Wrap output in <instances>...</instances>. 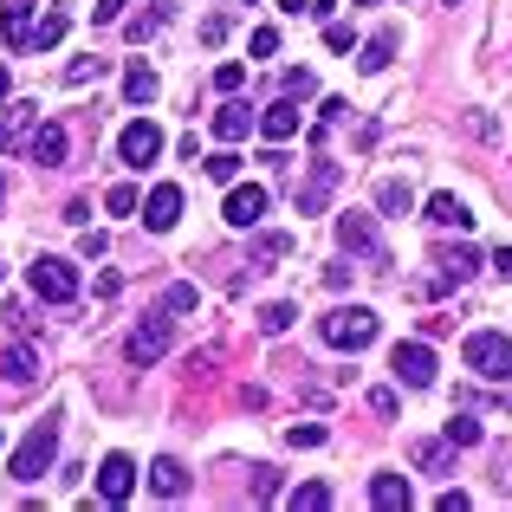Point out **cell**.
<instances>
[{"instance_id": "1", "label": "cell", "mask_w": 512, "mask_h": 512, "mask_svg": "<svg viewBox=\"0 0 512 512\" xmlns=\"http://www.w3.org/2000/svg\"><path fill=\"white\" fill-rule=\"evenodd\" d=\"M376 331H383V318H376L370 305H338V312L318 318V338H325L331 350H370Z\"/></svg>"}, {"instance_id": "2", "label": "cell", "mask_w": 512, "mask_h": 512, "mask_svg": "<svg viewBox=\"0 0 512 512\" xmlns=\"http://www.w3.org/2000/svg\"><path fill=\"white\" fill-rule=\"evenodd\" d=\"M52 454H59V415H46V422H33V428H26V441H20V448H13L7 474L33 487V480H39V474H46V467H52Z\"/></svg>"}, {"instance_id": "3", "label": "cell", "mask_w": 512, "mask_h": 512, "mask_svg": "<svg viewBox=\"0 0 512 512\" xmlns=\"http://www.w3.org/2000/svg\"><path fill=\"white\" fill-rule=\"evenodd\" d=\"M461 363L474 376H487V383H512V338L506 331H467Z\"/></svg>"}, {"instance_id": "4", "label": "cell", "mask_w": 512, "mask_h": 512, "mask_svg": "<svg viewBox=\"0 0 512 512\" xmlns=\"http://www.w3.org/2000/svg\"><path fill=\"white\" fill-rule=\"evenodd\" d=\"M26 286H33V299H46V305H72L78 299V266L59 260V253H39V260L26 266Z\"/></svg>"}, {"instance_id": "5", "label": "cell", "mask_w": 512, "mask_h": 512, "mask_svg": "<svg viewBox=\"0 0 512 512\" xmlns=\"http://www.w3.org/2000/svg\"><path fill=\"white\" fill-rule=\"evenodd\" d=\"M338 240H344V253H357V260L389 266V247H383V234H376V214H344V221H338Z\"/></svg>"}, {"instance_id": "6", "label": "cell", "mask_w": 512, "mask_h": 512, "mask_svg": "<svg viewBox=\"0 0 512 512\" xmlns=\"http://www.w3.org/2000/svg\"><path fill=\"white\" fill-rule=\"evenodd\" d=\"M163 350H169V318L156 312V318H143L137 331L124 338V357L137 363V370H150V363H163Z\"/></svg>"}, {"instance_id": "7", "label": "cell", "mask_w": 512, "mask_h": 512, "mask_svg": "<svg viewBox=\"0 0 512 512\" xmlns=\"http://www.w3.org/2000/svg\"><path fill=\"white\" fill-rule=\"evenodd\" d=\"M338 182H344V163L318 156V163H312V175L299 182V214H325V201L338 195Z\"/></svg>"}, {"instance_id": "8", "label": "cell", "mask_w": 512, "mask_h": 512, "mask_svg": "<svg viewBox=\"0 0 512 512\" xmlns=\"http://www.w3.org/2000/svg\"><path fill=\"white\" fill-rule=\"evenodd\" d=\"M389 370H396V383L428 389V383H435V350H428L422 338H415V344H396V350H389Z\"/></svg>"}, {"instance_id": "9", "label": "cell", "mask_w": 512, "mask_h": 512, "mask_svg": "<svg viewBox=\"0 0 512 512\" xmlns=\"http://www.w3.org/2000/svg\"><path fill=\"white\" fill-rule=\"evenodd\" d=\"M117 156H124L130 169L156 163V156H163V130H156L150 117H137V124H124V137H117Z\"/></svg>"}, {"instance_id": "10", "label": "cell", "mask_w": 512, "mask_h": 512, "mask_svg": "<svg viewBox=\"0 0 512 512\" xmlns=\"http://www.w3.org/2000/svg\"><path fill=\"white\" fill-rule=\"evenodd\" d=\"M98 493H104V506H124L130 493H137V461H130V454H104V467H98Z\"/></svg>"}, {"instance_id": "11", "label": "cell", "mask_w": 512, "mask_h": 512, "mask_svg": "<svg viewBox=\"0 0 512 512\" xmlns=\"http://www.w3.org/2000/svg\"><path fill=\"white\" fill-rule=\"evenodd\" d=\"M227 227H240V234H253L260 227V214H266V188L260 182H247V188H227Z\"/></svg>"}, {"instance_id": "12", "label": "cell", "mask_w": 512, "mask_h": 512, "mask_svg": "<svg viewBox=\"0 0 512 512\" xmlns=\"http://www.w3.org/2000/svg\"><path fill=\"white\" fill-rule=\"evenodd\" d=\"M299 130H305V111H299V98H292V91L260 111V137L266 143H286V137H299Z\"/></svg>"}, {"instance_id": "13", "label": "cell", "mask_w": 512, "mask_h": 512, "mask_svg": "<svg viewBox=\"0 0 512 512\" xmlns=\"http://www.w3.org/2000/svg\"><path fill=\"white\" fill-rule=\"evenodd\" d=\"M175 221H182V188H175V182H156L150 201H143V227H150V234H169Z\"/></svg>"}, {"instance_id": "14", "label": "cell", "mask_w": 512, "mask_h": 512, "mask_svg": "<svg viewBox=\"0 0 512 512\" xmlns=\"http://www.w3.org/2000/svg\"><path fill=\"white\" fill-rule=\"evenodd\" d=\"M33 137H39V104H7V111H0V156L33 143Z\"/></svg>"}, {"instance_id": "15", "label": "cell", "mask_w": 512, "mask_h": 512, "mask_svg": "<svg viewBox=\"0 0 512 512\" xmlns=\"http://www.w3.org/2000/svg\"><path fill=\"white\" fill-rule=\"evenodd\" d=\"M480 273V253L474 247H441L435 253V286H467Z\"/></svg>"}, {"instance_id": "16", "label": "cell", "mask_w": 512, "mask_h": 512, "mask_svg": "<svg viewBox=\"0 0 512 512\" xmlns=\"http://www.w3.org/2000/svg\"><path fill=\"white\" fill-rule=\"evenodd\" d=\"M0 33H7V46L13 52H33V0H7V7H0Z\"/></svg>"}, {"instance_id": "17", "label": "cell", "mask_w": 512, "mask_h": 512, "mask_svg": "<svg viewBox=\"0 0 512 512\" xmlns=\"http://www.w3.org/2000/svg\"><path fill=\"white\" fill-rule=\"evenodd\" d=\"M26 150H33V163H39V169H59V163H65V150H72V130H65V124H39V137L26 143Z\"/></svg>"}, {"instance_id": "18", "label": "cell", "mask_w": 512, "mask_h": 512, "mask_svg": "<svg viewBox=\"0 0 512 512\" xmlns=\"http://www.w3.org/2000/svg\"><path fill=\"white\" fill-rule=\"evenodd\" d=\"M422 221H428V227H454V234H467V227H474V214H467L461 195H428Z\"/></svg>"}, {"instance_id": "19", "label": "cell", "mask_w": 512, "mask_h": 512, "mask_svg": "<svg viewBox=\"0 0 512 512\" xmlns=\"http://www.w3.org/2000/svg\"><path fill=\"white\" fill-rule=\"evenodd\" d=\"M150 493H156V500H182V493H188V467L175 461V454L150 461Z\"/></svg>"}, {"instance_id": "20", "label": "cell", "mask_w": 512, "mask_h": 512, "mask_svg": "<svg viewBox=\"0 0 512 512\" xmlns=\"http://www.w3.org/2000/svg\"><path fill=\"white\" fill-rule=\"evenodd\" d=\"M409 500H415V493H409V474H376L370 480V506L376 512H402Z\"/></svg>"}, {"instance_id": "21", "label": "cell", "mask_w": 512, "mask_h": 512, "mask_svg": "<svg viewBox=\"0 0 512 512\" xmlns=\"http://www.w3.org/2000/svg\"><path fill=\"white\" fill-rule=\"evenodd\" d=\"M0 376H7V383H33V376H39V350L33 344L0 350Z\"/></svg>"}, {"instance_id": "22", "label": "cell", "mask_w": 512, "mask_h": 512, "mask_svg": "<svg viewBox=\"0 0 512 512\" xmlns=\"http://www.w3.org/2000/svg\"><path fill=\"white\" fill-rule=\"evenodd\" d=\"M389 59H396V26L370 33V39H363V52H357V65H363V72H383Z\"/></svg>"}, {"instance_id": "23", "label": "cell", "mask_w": 512, "mask_h": 512, "mask_svg": "<svg viewBox=\"0 0 512 512\" xmlns=\"http://www.w3.org/2000/svg\"><path fill=\"white\" fill-rule=\"evenodd\" d=\"M247 130H253V111H247V104H221V111H214V137H221V143H240Z\"/></svg>"}, {"instance_id": "24", "label": "cell", "mask_w": 512, "mask_h": 512, "mask_svg": "<svg viewBox=\"0 0 512 512\" xmlns=\"http://www.w3.org/2000/svg\"><path fill=\"white\" fill-rule=\"evenodd\" d=\"M156 91H163V85H156V72L137 59V65L124 72V98H130V104H156Z\"/></svg>"}, {"instance_id": "25", "label": "cell", "mask_w": 512, "mask_h": 512, "mask_svg": "<svg viewBox=\"0 0 512 512\" xmlns=\"http://www.w3.org/2000/svg\"><path fill=\"white\" fill-rule=\"evenodd\" d=\"M415 467H422V474H448L454 467V441H415Z\"/></svg>"}, {"instance_id": "26", "label": "cell", "mask_w": 512, "mask_h": 512, "mask_svg": "<svg viewBox=\"0 0 512 512\" xmlns=\"http://www.w3.org/2000/svg\"><path fill=\"white\" fill-rule=\"evenodd\" d=\"M292 318H299V305H292V299L260 305V331H266V338H286V331H292Z\"/></svg>"}, {"instance_id": "27", "label": "cell", "mask_w": 512, "mask_h": 512, "mask_svg": "<svg viewBox=\"0 0 512 512\" xmlns=\"http://www.w3.org/2000/svg\"><path fill=\"white\" fill-rule=\"evenodd\" d=\"M376 208H383V214H409L415 208L409 182H396V175H389V182H376Z\"/></svg>"}, {"instance_id": "28", "label": "cell", "mask_w": 512, "mask_h": 512, "mask_svg": "<svg viewBox=\"0 0 512 512\" xmlns=\"http://www.w3.org/2000/svg\"><path fill=\"white\" fill-rule=\"evenodd\" d=\"M480 435H487V428H480V415H448V441H454V448H480Z\"/></svg>"}, {"instance_id": "29", "label": "cell", "mask_w": 512, "mask_h": 512, "mask_svg": "<svg viewBox=\"0 0 512 512\" xmlns=\"http://www.w3.org/2000/svg\"><path fill=\"white\" fill-rule=\"evenodd\" d=\"M331 506V487L325 480H305V487H292V512H325Z\"/></svg>"}, {"instance_id": "30", "label": "cell", "mask_w": 512, "mask_h": 512, "mask_svg": "<svg viewBox=\"0 0 512 512\" xmlns=\"http://www.w3.org/2000/svg\"><path fill=\"white\" fill-rule=\"evenodd\" d=\"M65 26H72V20H65V7H52V13H46V20H39V33H33V46H39V52H46V46H59V39H65Z\"/></svg>"}, {"instance_id": "31", "label": "cell", "mask_w": 512, "mask_h": 512, "mask_svg": "<svg viewBox=\"0 0 512 512\" xmlns=\"http://www.w3.org/2000/svg\"><path fill=\"white\" fill-rule=\"evenodd\" d=\"M104 72H111L104 59H72V65H65V85H98Z\"/></svg>"}, {"instance_id": "32", "label": "cell", "mask_w": 512, "mask_h": 512, "mask_svg": "<svg viewBox=\"0 0 512 512\" xmlns=\"http://www.w3.org/2000/svg\"><path fill=\"white\" fill-rule=\"evenodd\" d=\"M292 253V234H260L253 240V260H286Z\"/></svg>"}, {"instance_id": "33", "label": "cell", "mask_w": 512, "mask_h": 512, "mask_svg": "<svg viewBox=\"0 0 512 512\" xmlns=\"http://www.w3.org/2000/svg\"><path fill=\"white\" fill-rule=\"evenodd\" d=\"M104 208H111V214H137V208H143V195H137L130 182H117L111 195H104Z\"/></svg>"}, {"instance_id": "34", "label": "cell", "mask_w": 512, "mask_h": 512, "mask_svg": "<svg viewBox=\"0 0 512 512\" xmlns=\"http://www.w3.org/2000/svg\"><path fill=\"white\" fill-rule=\"evenodd\" d=\"M286 441H292V448H325V428H318V422H292Z\"/></svg>"}, {"instance_id": "35", "label": "cell", "mask_w": 512, "mask_h": 512, "mask_svg": "<svg viewBox=\"0 0 512 512\" xmlns=\"http://www.w3.org/2000/svg\"><path fill=\"white\" fill-rule=\"evenodd\" d=\"M208 175H214V182H234V175H240V156H234V150L208 156Z\"/></svg>"}, {"instance_id": "36", "label": "cell", "mask_w": 512, "mask_h": 512, "mask_svg": "<svg viewBox=\"0 0 512 512\" xmlns=\"http://www.w3.org/2000/svg\"><path fill=\"white\" fill-rule=\"evenodd\" d=\"M286 91H292V98H312V91H318V78L305 72V65H292V72H286Z\"/></svg>"}, {"instance_id": "37", "label": "cell", "mask_w": 512, "mask_h": 512, "mask_svg": "<svg viewBox=\"0 0 512 512\" xmlns=\"http://www.w3.org/2000/svg\"><path fill=\"white\" fill-rule=\"evenodd\" d=\"M273 493H279V474L273 467H253V500H273Z\"/></svg>"}, {"instance_id": "38", "label": "cell", "mask_w": 512, "mask_h": 512, "mask_svg": "<svg viewBox=\"0 0 512 512\" xmlns=\"http://www.w3.org/2000/svg\"><path fill=\"white\" fill-rule=\"evenodd\" d=\"M227 26H234L227 13H208V20H201V39H208V46H221V39H227Z\"/></svg>"}, {"instance_id": "39", "label": "cell", "mask_w": 512, "mask_h": 512, "mask_svg": "<svg viewBox=\"0 0 512 512\" xmlns=\"http://www.w3.org/2000/svg\"><path fill=\"white\" fill-rule=\"evenodd\" d=\"M163 312H195V286H169V299H163Z\"/></svg>"}, {"instance_id": "40", "label": "cell", "mask_w": 512, "mask_h": 512, "mask_svg": "<svg viewBox=\"0 0 512 512\" xmlns=\"http://www.w3.org/2000/svg\"><path fill=\"white\" fill-rule=\"evenodd\" d=\"M273 52H279V33H273V26H260V33H253V59H273Z\"/></svg>"}, {"instance_id": "41", "label": "cell", "mask_w": 512, "mask_h": 512, "mask_svg": "<svg viewBox=\"0 0 512 512\" xmlns=\"http://www.w3.org/2000/svg\"><path fill=\"white\" fill-rule=\"evenodd\" d=\"M467 506H474V500H467L461 487H448V493H441V500H435V512H467Z\"/></svg>"}, {"instance_id": "42", "label": "cell", "mask_w": 512, "mask_h": 512, "mask_svg": "<svg viewBox=\"0 0 512 512\" xmlns=\"http://www.w3.org/2000/svg\"><path fill=\"white\" fill-rule=\"evenodd\" d=\"M214 85H221V91H240V85H247V72H240V65H221V72H214Z\"/></svg>"}, {"instance_id": "43", "label": "cell", "mask_w": 512, "mask_h": 512, "mask_svg": "<svg viewBox=\"0 0 512 512\" xmlns=\"http://www.w3.org/2000/svg\"><path fill=\"white\" fill-rule=\"evenodd\" d=\"M325 46H331V52H350V26L331 20V26H325Z\"/></svg>"}, {"instance_id": "44", "label": "cell", "mask_w": 512, "mask_h": 512, "mask_svg": "<svg viewBox=\"0 0 512 512\" xmlns=\"http://www.w3.org/2000/svg\"><path fill=\"white\" fill-rule=\"evenodd\" d=\"M91 20H104V26L124 20V0H98V7H91Z\"/></svg>"}, {"instance_id": "45", "label": "cell", "mask_w": 512, "mask_h": 512, "mask_svg": "<svg viewBox=\"0 0 512 512\" xmlns=\"http://www.w3.org/2000/svg\"><path fill=\"white\" fill-rule=\"evenodd\" d=\"M156 20H163V13H143V20H130V39H137V46H143V39L156 33Z\"/></svg>"}, {"instance_id": "46", "label": "cell", "mask_w": 512, "mask_h": 512, "mask_svg": "<svg viewBox=\"0 0 512 512\" xmlns=\"http://www.w3.org/2000/svg\"><path fill=\"white\" fill-rule=\"evenodd\" d=\"M370 409L376 415H396V389H370Z\"/></svg>"}, {"instance_id": "47", "label": "cell", "mask_w": 512, "mask_h": 512, "mask_svg": "<svg viewBox=\"0 0 512 512\" xmlns=\"http://www.w3.org/2000/svg\"><path fill=\"white\" fill-rule=\"evenodd\" d=\"M493 266H500V273L512 279V247H493Z\"/></svg>"}, {"instance_id": "48", "label": "cell", "mask_w": 512, "mask_h": 512, "mask_svg": "<svg viewBox=\"0 0 512 512\" xmlns=\"http://www.w3.org/2000/svg\"><path fill=\"white\" fill-rule=\"evenodd\" d=\"M279 7H286V13H312V0H279Z\"/></svg>"}, {"instance_id": "49", "label": "cell", "mask_w": 512, "mask_h": 512, "mask_svg": "<svg viewBox=\"0 0 512 512\" xmlns=\"http://www.w3.org/2000/svg\"><path fill=\"white\" fill-rule=\"evenodd\" d=\"M500 487H512V467H500Z\"/></svg>"}, {"instance_id": "50", "label": "cell", "mask_w": 512, "mask_h": 512, "mask_svg": "<svg viewBox=\"0 0 512 512\" xmlns=\"http://www.w3.org/2000/svg\"><path fill=\"white\" fill-rule=\"evenodd\" d=\"M0 448H7V435H0Z\"/></svg>"}, {"instance_id": "51", "label": "cell", "mask_w": 512, "mask_h": 512, "mask_svg": "<svg viewBox=\"0 0 512 512\" xmlns=\"http://www.w3.org/2000/svg\"><path fill=\"white\" fill-rule=\"evenodd\" d=\"M0 195H7V182H0Z\"/></svg>"}, {"instance_id": "52", "label": "cell", "mask_w": 512, "mask_h": 512, "mask_svg": "<svg viewBox=\"0 0 512 512\" xmlns=\"http://www.w3.org/2000/svg\"><path fill=\"white\" fill-rule=\"evenodd\" d=\"M448 7H454V0H448Z\"/></svg>"}]
</instances>
